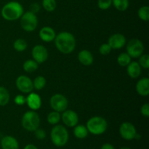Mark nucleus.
<instances>
[{
  "mask_svg": "<svg viewBox=\"0 0 149 149\" xmlns=\"http://www.w3.org/2000/svg\"><path fill=\"white\" fill-rule=\"evenodd\" d=\"M54 41L58 50L65 55L73 52L77 45L74 36L68 31L60 32L56 35Z\"/></svg>",
  "mask_w": 149,
  "mask_h": 149,
  "instance_id": "f257e3e1",
  "label": "nucleus"
},
{
  "mask_svg": "<svg viewBox=\"0 0 149 149\" xmlns=\"http://www.w3.org/2000/svg\"><path fill=\"white\" fill-rule=\"evenodd\" d=\"M23 7L18 1H11L4 4L1 10V17L8 21H14L20 18L23 14Z\"/></svg>",
  "mask_w": 149,
  "mask_h": 149,
  "instance_id": "f03ea898",
  "label": "nucleus"
},
{
  "mask_svg": "<svg viewBox=\"0 0 149 149\" xmlns=\"http://www.w3.org/2000/svg\"><path fill=\"white\" fill-rule=\"evenodd\" d=\"M86 127L90 133L94 135H100L107 130L108 122L102 116H93L87 122Z\"/></svg>",
  "mask_w": 149,
  "mask_h": 149,
  "instance_id": "7ed1b4c3",
  "label": "nucleus"
},
{
  "mask_svg": "<svg viewBox=\"0 0 149 149\" xmlns=\"http://www.w3.org/2000/svg\"><path fill=\"white\" fill-rule=\"evenodd\" d=\"M50 138L52 143L55 146L62 147L68 143L69 135L65 127L63 125H56L51 130Z\"/></svg>",
  "mask_w": 149,
  "mask_h": 149,
  "instance_id": "20e7f679",
  "label": "nucleus"
},
{
  "mask_svg": "<svg viewBox=\"0 0 149 149\" xmlns=\"http://www.w3.org/2000/svg\"><path fill=\"white\" fill-rule=\"evenodd\" d=\"M21 125L26 130L34 132L40 125L39 115L35 111H28L22 116Z\"/></svg>",
  "mask_w": 149,
  "mask_h": 149,
  "instance_id": "39448f33",
  "label": "nucleus"
},
{
  "mask_svg": "<svg viewBox=\"0 0 149 149\" xmlns=\"http://www.w3.org/2000/svg\"><path fill=\"white\" fill-rule=\"evenodd\" d=\"M21 28L27 32H31L36 30L38 26V18L35 13L31 11L23 13L20 17Z\"/></svg>",
  "mask_w": 149,
  "mask_h": 149,
  "instance_id": "423d86ee",
  "label": "nucleus"
},
{
  "mask_svg": "<svg viewBox=\"0 0 149 149\" xmlns=\"http://www.w3.org/2000/svg\"><path fill=\"white\" fill-rule=\"evenodd\" d=\"M127 53L131 57V58H138L143 54V43L138 39H130L127 44Z\"/></svg>",
  "mask_w": 149,
  "mask_h": 149,
  "instance_id": "0eeeda50",
  "label": "nucleus"
},
{
  "mask_svg": "<svg viewBox=\"0 0 149 149\" xmlns=\"http://www.w3.org/2000/svg\"><path fill=\"white\" fill-rule=\"evenodd\" d=\"M49 105L53 111L62 113L68 108V101L66 97L62 94H55L50 97Z\"/></svg>",
  "mask_w": 149,
  "mask_h": 149,
  "instance_id": "6e6552de",
  "label": "nucleus"
},
{
  "mask_svg": "<svg viewBox=\"0 0 149 149\" xmlns=\"http://www.w3.org/2000/svg\"><path fill=\"white\" fill-rule=\"evenodd\" d=\"M119 134L123 139L132 141L135 139L137 135L136 128L130 122H125L119 127Z\"/></svg>",
  "mask_w": 149,
  "mask_h": 149,
  "instance_id": "1a4fd4ad",
  "label": "nucleus"
},
{
  "mask_svg": "<svg viewBox=\"0 0 149 149\" xmlns=\"http://www.w3.org/2000/svg\"><path fill=\"white\" fill-rule=\"evenodd\" d=\"M15 84L19 91L26 94L31 93L33 90V81L27 76H19L16 79Z\"/></svg>",
  "mask_w": 149,
  "mask_h": 149,
  "instance_id": "9d476101",
  "label": "nucleus"
},
{
  "mask_svg": "<svg viewBox=\"0 0 149 149\" xmlns=\"http://www.w3.org/2000/svg\"><path fill=\"white\" fill-rule=\"evenodd\" d=\"M31 55L33 60H34L38 64H42L47 60L49 54L47 49L45 46L36 45L32 49Z\"/></svg>",
  "mask_w": 149,
  "mask_h": 149,
  "instance_id": "9b49d317",
  "label": "nucleus"
},
{
  "mask_svg": "<svg viewBox=\"0 0 149 149\" xmlns=\"http://www.w3.org/2000/svg\"><path fill=\"white\" fill-rule=\"evenodd\" d=\"M61 119L64 125L68 127H74L79 123L78 114L77 113V112L73 110L66 109L63 112H62Z\"/></svg>",
  "mask_w": 149,
  "mask_h": 149,
  "instance_id": "f8f14e48",
  "label": "nucleus"
},
{
  "mask_svg": "<svg viewBox=\"0 0 149 149\" xmlns=\"http://www.w3.org/2000/svg\"><path fill=\"white\" fill-rule=\"evenodd\" d=\"M108 44L111 46L112 49H119L126 45V38L122 33H114L109 37Z\"/></svg>",
  "mask_w": 149,
  "mask_h": 149,
  "instance_id": "ddd939ff",
  "label": "nucleus"
},
{
  "mask_svg": "<svg viewBox=\"0 0 149 149\" xmlns=\"http://www.w3.org/2000/svg\"><path fill=\"white\" fill-rule=\"evenodd\" d=\"M26 103L29 109L33 111H36L42 106V99L39 95L31 92L29 93V95L26 97Z\"/></svg>",
  "mask_w": 149,
  "mask_h": 149,
  "instance_id": "4468645a",
  "label": "nucleus"
},
{
  "mask_svg": "<svg viewBox=\"0 0 149 149\" xmlns=\"http://www.w3.org/2000/svg\"><path fill=\"white\" fill-rule=\"evenodd\" d=\"M135 90L139 95L146 97L149 95V79L143 77L138 80L135 86Z\"/></svg>",
  "mask_w": 149,
  "mask_h": 149,
  "instance_id": "2eb2a0df",
  "label": "nucleus"
},
{
  "mask_svg": "<svg viewBox=\"0 0 149 149\" xmlns=\"http://www.w3.org/2000/svg\"><path fill=\"white\" fill-rule=\"evenodd\" d=\"M39 37L43 42H50L54 41L56 33L55 30L49 26H44L39 31Z\"/></svg>",
  "mask_w": 149,
  "mask_h": 149,
  "instance_id": "dca6fc26",
  "label": "nucleus"
},
{
  "mask_svg": "<svg viewBox=\"0 0 149 149\" xmlns=\"http://www.w3.org/2000/svg\"><path fill=\"white\" fill-rule=\"evenodd\" d=\"M1 147L2 149H18L19 143L15 138L6 135L1 138Z\"/></svg>",
  "mask_w": 149,
  "mask_h": 149,
  "instance_id": "f3484780",
  "label": "nucleus"
},
{
  "mask_svg": "<svg viewBox=\"0 0 149 149\" xmlns=\"http://www.w3.org/2000/svg\"><path fill=\"white\" fill-rule=\"evenodd\" d=\"M78 60L81 64L85 66L92 65L94 61V58L91 52L87 49H82L78 54Z\"/></svg>",
  "mask_w": 149,
  "mask_h": 149,
  "instance_id": "a211bd4d",
  "label": "nucleus"
},
{
  "mask_svg": "<svg viewBox=\"0 0 149 149\" xmlns=\"http://www.w3.org/2000/svg\"><path fill=\"white\" fill-rule=\"evenodd\" d=\"M142 68L137 61H131L127 66V73L132 79H137L141 74Z\"/></svg>",
  "mask_w": 149,
  "mask_h": 149,
  "instance_id": "6ab92c4d",
  "label": "nucleus"
},
{
  "mask_svg": "<svg viewBox=\"0 0 149 149\" xmlns=\"http://www.w3.org/2000/svg\"><path fill=\"white\" fill-rule=\"evenodd\" d=\"M88 130L86 126L83 125H77L74 127V134L78 139H84L88 135Z\"/></svg>",
  "mask_w": 149,
  "mask_h": 149,
  "instance_id": "aec40b11",
  "label": "nucleus"
},
{
  "mask_svg": "<svg viewBox=\"0 0 149 149\" xmlns=\"http://www.w3.org/2000/svg\"><path fill=\"white\" fill-rule=\"evenodd\" d=\"M10 96L5 87L0 86V106H5L10 102Z\"/></svg>",
  "mask_w": 149,
  "mask_h": 149,
  "instance_id": "412c9836",
  "label": "nucleus"
},
{
  "mask_svg": "<svg viewBox=\"0 0 149 149\" xmlns=\"http://www.w3.org/2000/svg\"><path fill=\"white\" fill-rule=\"evenodd\" d=\"M38 66H39V64L33 59L27 60V61L23 63V70L27 73L34 72L35 71L37 70Z\"/></svg>",
  "mask_w": 149,
  "mask_h": 149,
  "instance_id": "4be33fe9",
  "label": "nucleus"
},
{
  "mask_svg": "<svg viewBox=\"0 0 149 149\" xmlns=\"http://www.w3.org/2000/svg\"><path fill=\"white\" fill-rule=\"evenodd\" d=\"M112 5L120 12H125L130 5L129 0H112Z\"/></svg>",
  "mask_w": 149,
  "mask_h": 149,
  "instance_id": "5701e85b",
  "label": "nucleus"
},
{
  "mask_svg": "<svg viewBox=\"0 0 149 149\" xmlns=\"http://www.w3.org/2000/svg\"><path fill=\"white\" fill-rule=\"evenodd\" d=\"M47 122L49 125H56L61 120V115L59 112L53 111L47 115Z\"/></svg>",
  "mask_w": 149,
  "mask_h": 149,
  "instance_id": "b1692460",
  "label": "nucleus"
},
{
  "mask_svg": "<svg viewBox=\"0 0 149 149\" xmlns=\"http://www.w3.org/2000/svg\"><path fill=\"white\" fill-rule=\"evenodd\" d=\"M131 57L127 52H122L117 57V63L120 66L126 67L131 62Z\"/></svg>",
  "mask_w": 149,
  "mask_h": 149,
  "instance_id": "393cba45",
  "label": "nucleus"
},
{
  "mask_svg": "<svg viewBox=\"0 0 149 149\" xmlns=\"http://www.w3.org/2000/svg\"><path fill=\"white\" fill-rule=\"evenodd\" d=\"M28 47V44L26 41L23 39H17L13 43V48L17 52H23Z\"/></svg>",
  "mask_w": 149,
  "mask_h": 149,
  "instance_id": "a878e982",
  "label": "nucleus"
},
{
  "mask_svg": "<svg viewBox=\"0 0 149 149\" xmlns=\"http://www.w3.org/2000/svg\"><path fill=\"white\" fill-rule=\"evenodd\" d=\"M46 79L45 77H42V76H38L33 79V89H36V90H42L46 85Z\"/></svg>",
  "mask_w": 149,
  "mask_h": 149,
  "instance_id": "bb28decb",
  "label": "nucleus"
},
{
  "mask_svg": "<svg viewBox=\"0 0 149 149\" xmlns=\"http://www.w3.org/2000/svg\"><path fill=\"white\" fill-rule=\"evenodd\" d=\"M138 15L143 21H148L149 20V7L147 5L140 7L138 11Z\"/></svg>",
  "mask_w": 149,
  "mask_h": 149,
  "instance_id": "cd10ccee",
  "label": "nucleus"
},
{
  "mask_svg": "<svg viewBox=\"0 0 149 149\" xmlns=\"http://www.w3.org/2000/svg\"><path fill=\"white\" fill-rule=\"evenodd\" d=\"M42 7L47 12H53L56 9V0H42Z\"/></svg>",
  "mask_w": 149,
  "mask_h": 149,
  "instance_id": "c85d7f7f",
  "label": "nucleus"
},
{
  "mask_svg": "<svg viewBox=\"0 0 149 149\" xmlns=\"http://www.w3.org/2000/svg\"><path fill=\"white\" fill-rule=\"evenodd\" d=\"M138 58L139 60H138V63L141 65V68L148 69L149 68V55L147 54H143Z\"/></svg>",
  "mask_w": 149,
  "mask_h": 149,
  "instance_id": "c756f323",
  "label": "nucleus"
},
{
  "mask_svg": "<svg viewBox=\"0 0 149 149\" xmlns=\"http://www.w3.org/2000/svg\"><path fill=\"white\" fill-rule=\"evenodd\" d=\"M112 5V0H97V7L102 10H106Z\"/></svg>",
  "mask_w": 149,
  "mask_h": 149,
  "instance_id": "7c9ffc66",
  "label": "nucleus"
},
{
  "mask_svg": "<svg viewBox=\"0 0 149 149\" xmlns=\"http://www.w3.org/2000/svg\"><path fill=\"white\" fill-rule=\"evenodd\" d=\"M112 50V48L108 43L102 44L99 47V52L102 55H107L111 53Z\"/></svg>",
  "mask_w": 149,
  "mask_h": 149,
  "instance_id": "2f4dec72",
  "label": "nucleus"
},
{
  "mask_svg": "<svg viewBox=\"0 0 149 149\" xmlns=\"http://www.w3.org/2000/svg\"><path fill=\"white\" fill-rule=\"evenodd\" d=\"M35 132V137L38 140H43L46 138V132L44 130L39 129L38 128L37 130L34 131Z\"/></svg>",
  "mask_w": 149,
  "mask_h": 149,
  "instance_id": "473e14b6",
  "label": "nucleus"
},
{
  "mask_svg": "<svg viewBox=\"0 0 149 149\" xmlns=\"http://www.w3.org/2000/svg\"><path fill=\"white\" fill-rule=\"evenodd\" d=\"M14 101L17 106H23L26 103V97L22 95H17L14 99Z\"/></svg>",
  "mask_w": 149,
  "mask_h": 149,
  "instance_id": "72a5a7b5",
  "label": "nucleus"
},
{
  "mask_svg": "<svg viewBox=\"0 0 149 149\" xmlns=\"http://www.w3.org/2000/svg\"><path fill=\"white\" fill-rule=\"evenodd\" d=\"M141 113L142 116L145 117H149V105L148 103H145L142 105L141 108Z\"/></svg>",
  "mask_w": 149,
  "mask_h": 149,
  "instance_id": "f704fd0d",
  "label": "nucleus"
},
{
  "mask_svg": "<svg viewBox=\"0 0 149 149\" xmlns=\"http://www.w3.org/2000/svg\"><path fill=\"white\" fill-rule=\"evenodd\" d=\"M40 9H41L40 5H39V4H38V3L36 2L33 3V4H31L30 5V11L32 12V13H35V14L39 13Z\"/></svg>",
  "mask_w": 149,
  "mask_h": 149,
  "instance_id": "c9c22d12",
  "label": "nucleus"
},
{
  "mask_svg": "<svg viewBox=\"0 0 149 149\" xmlns=\"http://www.w3.org/2000/svg\"><path fill=\"white\" fill-rule=\"evenodd\" d=\"M100 149H115L114 147L110 143H105L101 146Z\"/></svg>",
  "mask_w": 149,
  "mask_h": 149,
  "instance_id": "e433bc0d",
  "label": "nucleus"
},
{
  "mask_svg": "<svg viewBox=\"0 0 149 149\" xmlns=\"http://www.w3.org/2000/svg\"><path fill=\"white\" fill-rule=\"evenodd\" d=\"M24 149H38V148L33 144H28L24 147Z\"/></svg>",
  "mask_w": 149,
  "mask_h": 149,
  "instance_id": "4c0bfd02",
  "label": "nucleus"
},
{
  "mask_svg": "<svg viewBox=\"0 0 149 149\" xmlns=\"http://www.w3.org/2000/svg\"><path fill=\"white\" fill-rule=\"evenodd\" d=\"M120 149H131V148H128V147H122V148H121Z\"/></svg>",
  "mask_w": 149,
  "mask_h": 149,
  "instance_id": "58836bf2",
  "label": "nucleus"
}]
</instances>
